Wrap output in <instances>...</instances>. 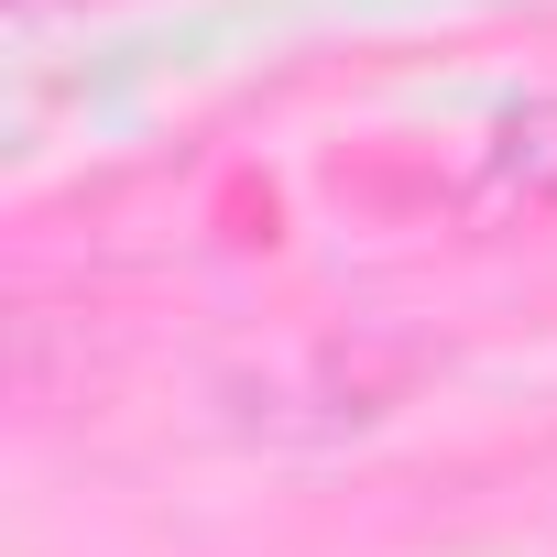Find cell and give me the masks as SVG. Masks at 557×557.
<instances>
[{"instance_id":"obj_1","label":"cell","mask_w":557,"mask_h":557,"mask_svg":"<svg viewBox=\"0 0 557 557\" xmlns=\"http://www.w3.org/2000/svg\"><path fill=\"white\" fill-rule=\"evenodd\" d=\"M492 197H524V208L557 197V99L503 110V132H492Z\"/></svg>"}]
</instances>
